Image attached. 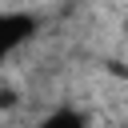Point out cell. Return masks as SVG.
Here are the masks:
<instances>
[{"label": "cell", "instance_id": "7a4b0ae2", "mask_svg": "<svg viewBox=\"0 0 128 128\" xmlns=\"http://www.w3.org/2000/svg\"><path fill=\"white\" fill-rule=\"evenodd\" d=\"M36 128H88V120H84L76 108H56V112H48Z\"/></svg>", "mask_w": 128, "mask_h": 128}, {"label": "cell", "instance_id": "6da1fadb", "mask_svg": "<svg viewBox=\"0 0 128 128\" xmlns=\"http://www.w3.org/2000/svg\"><path fill=\"white\" fill-rule=\"evenodd\" d=\"M36 32H40L36 12H0V60L12 56L16 48H24Z\"/></svg>", "mask_w": 128, "mask_h": 128}, {"label": "cell", "instance_id": "3957f363", "mask_svg": "<svg viewBox=\"0 0 128 128\" xmlns=\"http://www.w3.org/2000/svg\"><path fill=\"white\" fill-rule=\"evenodd\" d=\"M0 108H12V92L8 88H0Z\"/></svg>", "mask_w": 128, "mask_h": 128}]
</instances>
